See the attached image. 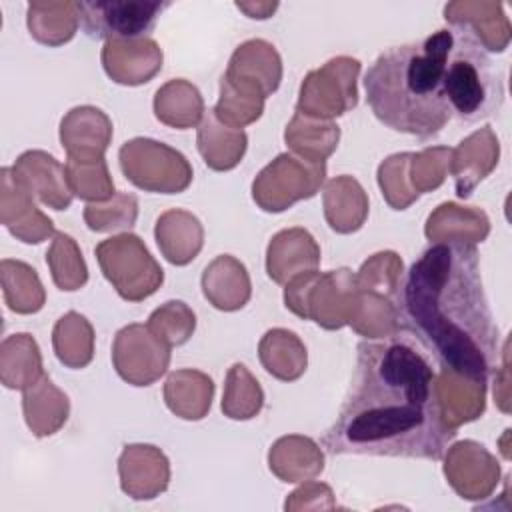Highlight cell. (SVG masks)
<instances>
[{"label":"cell","instance_id":"1","mask_svg":"<svg viewBox=\"0 0 512 512\" xmlns=\"http://www.w3.org/2000/svg\"><path fill=\"white\" fill-rule=\"evenodd\" d=\"M454 436L426 350L390 334L358 346L354 384L322 444L332 454L440 460Z\"/></svg>","mask_w":512,"mask_h":512},{"label":"cell","instance_id":"2","mask_svg":"<svg viewBox=\"0 0 512 512\" xmlns=\"http://www.w3.org/2000/svg\"><path fill=\"white\" fill-rule=\"evenodd\" d=\"M402 310L416 340L446 370L482 384L498 370L500 334L474 244H432L404 278Z\"/></svg>","mask_w":512,"mask_h":512},{"label":"cell","instance_id":"3","mask_svg":"<svg viewBox=\"0 0 512 512\" xmlns=\"http://www.w3.org/2000/svg\"><path fill=\"white\" fill-rule=\"evenodd\" d=\"M454 30L442 28L422 42L382 52L364 76L366 100L388 128L422 140L434 138L452 118L444 94V64Z\"/></svg>","mask_w":512,"mask_h":512},{"label":"cell","instance_id":"4","mask_svg":"<svg viewBox=\"0 0 512 512\" xmlns=\"http://www.w3.org/2000/svg\"><path fill=\"white\" fill-rule=\"evenodd\" d=\"M452 30L454 44L444 64V94L452 114L466 122H478L500 110L504 76L470 34Z\"/></svg>","mask_w":512,"mask_h":512},{"label":"cell","instance_id":"5","mask_svg":"<svg viewBox=\"0 0 512 512\" xmlns=\"http://www.w3.org/2000/svg\"><path fill=\"white\" fill-rule=\"evenodd\" d=\"M102 274L128 302L152 296L164 280L162 268L136 234L102 240L94 250Z\"/></svg>","mask_w":512,"mask_h":512},{"label":"cell","instance_id":"6","mask_svg":"<svg viewBox=\"0 0 512 512\" xmlns=\"http://www.w3.org/2000/svg\"><path fill=\"white\" fill-rule=\"evenodd\" d=\"M120 166L124 176L148 192L178 194L192 182L188 160L164 142L134 138L120 148Z\"/></svg>","mask_w":512,"mask_h":512},{"label":"cell","instance_id":"7","mask_svg":"<svg viewBox=\"0 0 512 512\" xmlns=\"http://www.w3.org/2000/svg\"><path fill=\"white\" fill-rule=\"evenodd\" d=\"M326 176V162L280 154L252 184L256 204L266 212H282L302 198H312Z\"/></svg>","mask_w":512,"mask_h":512},{"label":"cell","instance_id":"8","mask_svg":"<svg viewBox=\"0 0 512 512\" xmlns=\"http://www.w3.org/2000/svg\"><path fill=\"white\" fill-rule=\"evenodd\" d=\"M170 2L158 0H92L78 2L84 30L92 38L134 40L148 38L162 10Z\"/></svg>","mask_w":512,"mask_h":512},{"label":"cell","instance_id":"9","mask_svg":"<svg viewBox=\"0 0 512 512\" xmlns=\"http://www.w3.org/2000/svg\"><path fill=\"white\" fill-rule=\"evenodd\" d=\"M360 62L356 58L338 56L322 68L310 72L300 86L298 112L318 120L340 116L356 106V76Z\"/></svg>","mask_w":512,"mask_h":512},{"label":"cell","instance_id":"10","mask_svg":"<svg viewBox=\"0 0 512 512\" xmlns=\"http://www.w3.org/2000/svg\"><path fill=\"white\" fill-rule=\"evenodd\" d=\"M112 362L122 380L134 386H150L170 362V346L164 344L148 324L124 326L112 346Z\"/></svg>","mask_w":512,"mask_h":512},{"label":"cell","instance_id":"11","mask_svg":"<svg viewBox=\"0 0 512 512\" xmlns=\"http://www.w3.org/2000/svg\"><path fill=\"white\" fill-rule=\"evenodd\" d=\"M280 78L282 64L274 46L264 40H248L232 54L220 84L236 94L264 102V98L278 88Z\"/></svg>","mask_w":512,"mask_h":512},{"label":"cell","instance_id":"12","mask_svg":"<svg viewBox=\"0 0 512 512\" xmlns=\"http://www.w3.org/2000/svg\"><path fill=\"white\" fill-rule=\"evenodd\" d=\"M16 180L40 202L54 210H66L72 202V190L66 178V168L50 154L40 150L24 152L14 168Z\"/></svg>","mask_w":512,"mask_h":512},{"label":"cell","instance_id":"13","mask_svg":"<svg viewBox=\"0 0 512 512\" xmlns=\"http://www.w3.org/2000/svg\"><path fill=\"white\" fill-rule=\"evenodd\" d=\"M102 64L114 82L134 86L148 82L162 68V50L150 38L108 40Z\"/></svg>","mask_w":512,"mask_h":512},{"label":"cell","instance_id":"14","mask_svg":"<svg viewBox=\"0 0 512 512\" xmlns=\"http://www.w3.org/2000/svg\"><path fill=\"white\" fill-rule=\"evenodd\" d=\"M474 12L472 2H452L444 8V18L452 28L470 34L484 50L504 52L510 40V24L504 16V6L494 2H476Z\"/></svg>","mask_w":512,"mask_h":512},{"label":"cell","instance_id":"15","mask_svg":"<svg viewBox=\"0 0 512 512\" xmlns=\"http://www.w3.org/2000/svg\"><path fill=\"white\" fill-rule=\"evenodd\" d=\"M2 224L22 242L38 244L54 224L32 202V194L16 180L12 168H2Z\"/></svg>","mask_w":512,"mask_h":512},{"label":"cell","instance_id":"16","mask_svg":"<svg viewBox=\"0 0 512 512\" xmlns=\"http://www.w3.org/2000/svg\"><path fill=\"white\" fill-rule=\"evenodd\" d=\"M112 138V124L108 116L92 106L74 108L62 118L60 140L68 152V158L98 160L104 158V150Z\"/></svg>","mask_w":512,"mask_h":512},{"label":"cell","instance_id":"17","mask_svg":"<svg viewBox=\"0 0 512 512\" xmlns=\"http://www.w3.org/2000/svg\"><path fill=\"white\" fill-rule=\"evenodd\" d=\"M320 262V248L302 228H290L278 232L266 256L268 276L278 284H288L292 278L316 270Z\"/></svg>","mask_w":512,"mask_h":512},{"label":"cell","instance_id":"18","mask_svg":"<svg viewBox=\"0 0 512 512\" xmlns=\"http://www.w3.org/2000/svg\"><path fill=\"white\" fill-rule=\"evenodd\" d=\"M498 162V140L490 126L470 134L458 144L450 154V172L456 182L458 198H468L476 184L486 178V174Z\"/></svg>","mask_w":512,"mask_h":512},{"label":"cell","instance_id":"19","mask_svg":"<svg viewBox=\"0 0 512 512\" xmlns=\"http://www.w3.org/2000/svg\"><path fill=\"white\" fill-rule=\"evenodd\" d=\"M204 296L220 310H238L250 298V280L244 264L224 254L218 256L202 274Z\"/></svg>","mask_w":512,"mask_h":512},{"label":"cell","instance_id":"20","mask_svg":"<svg viewBox=\"0 0 512 512\" xmlns=\"http://www.w3.org/2000/svg\"><path fill=\"white\" fill-rule=\"evenodd\" d=\"M324 212L332 230L348 234L364 224L368 200L362 186L350 176H338L326 184Z\"/></svg>","mask_w":512,"mask_h":512},{"label":"cell","instance_id":"21","mask_svg":"<svg viewBox=\"0 0 512 512\" xmlns=\"http://www.w3.org/2000/svg\"><path fill=\"white\" fill-rule=\"evenodd\" d=\"M198 150L206 166L214 170H230L240 162L246 150V134L222 124L214 112L208 110L198 128Z\"/></svg>","mask_w":512,"mask_h":512},{"label":"cell","instance_id":"22","mask_svg":"<svg viewBox=\"0 0 512 512\" xmlns=\"http://www.w3.org/2000/svg\"><path fill=\"white\" fill-rule=\"evenodd\" d=\"M214 394L212 380L196 370L172 372L166 380L164 398L168 408L186 420H200L210 408Z\"/></svg>","mask_w":512,"mask_h":512},{"label":"cell","instance_id":"23","mask_svg":"<svg viewBox=\"0 0 512 512\" xmlns=\"http://www.w3.org/2000/svg\"><path fill=\"white\" fill-rule=\"evenodd\" d=\"M54 384L42 374L40 380L24 388V416L36 436L54 434L68 418V398L60 390L50 398Z\"/></svg>","mask_w":512,"mask_h":512},{"label":"cell","instance_id":"24","mask_svg":"<svg viewBox=\"0 0 512 512\" xmlns=\"http://www.w3.org/2000/svg\"><path fill=\"white\" fill-rule=\"evenodd\" d=\"M78 2H32L28 4L30 34L48 46L68 42L78 26Z\"/></svg>","mask_w":512,"mask_h":512},{"label":"cell","instance_id":"25","mask_svg":"<svg viewBox=\"0 0 512 512\" xmlns=\"http://www.w3.org/2000/svg\"><path fill=\"white\" fill-rule=\"evenodd\" d=\"M154 112L160 122L174 126L178 130H184L194 126L200 120L204 112V104L198 88L178 78V80H170L156 92Z\"/></svg>","mask_w":512,"mask_h":512},{"label":"cell","instance_id":"26","mask_svg":"<svg viewBox=\"0 0 512 512\" xmlns=\"http://www.w3.org/2000/svg\"><path fill=\"white\" fill-rule=\"evenodd\" d=\"M260 360L272 376L296 380L306 370V348L294 332L274 328L260 342Z\"/></svg>","mask_w":512,"mask_h":512},{"label":"cell","instance_id":"27","mask_svg":"<svg viewBox=\"0 0 512 512\" xmlns=\"http://www.w3.org/2000/svg\"><path fill=\"white\" fill-rule=\"evenodd\" d=\"M338 138L340 130L336 124L318 118L312 122L310 116L300 112H296L290 126L286 128V142L312 162H324V158L330 156L338 146Z\"/></svg>","mask_w":512,"mask_h":512},{"label":"cell","instance_id":"28","mask_svg":"<svg viewBox=\"0 0 512 512\" xmlns=\"http://www.w3.org/2000/svg\"><path fill=\"white\" fill-rule=\"evenodd\" d=\"M176 238H180L176 266H184L194 260L202 248L204 232L198 218L184 210H170L162 214L156 222V242L162 254L176 242Z\"/></svg>","mask_w":512,"mask_h":512},{"label":"cell","instance_id":"29","mask_svg":"<svg viewBox=\"0 0 512 512\" xmlns=\"http://www.w3.org/2000/svg\"><path fill=\"white\" fill-rule=\"evenodd\" d=\"M92 340V326L76 312L64 314L54 326V352L68 368H84L92 360Z\"/></svg>","mask_w":512,"mask_h":512},{"label":"cell","instance_id":"30","mask_svg":"<svg viewBox=\"0 0 512 512\" xmlns=\"http://www.w3.org/2000/svg\"><path fill=\"white\" fill-rule=\"evenodd\" d=\"M2 284L18 286L4 288V298L10 310L18 314L38 312L44 304V290L34 268L18 260H2Z\"/></svg>","mask_w":512,"mask_h":512},{"label":"cell","instance_id":"31","mask_svg":"<svg viewBox=\"0 0 512 512\" xmlns=\"http://www.w3.org/2000/svg\"><path fill=\"white\" fill-rule=\"evenodd\" d=\"M264 394L244 364H234L226 378L222 412L232 420H248L262 408Z\"/></svg>","mask_w":512,"mask_h":512},{"label":"cell","instance_id":"32","mask_svg":"<svg viewBox=\"0 0 512 512\" xmlns=\"http://www.w3.org/2000/svg\"><path fill=\"white\" fill-rule=\"evenodd\" d=\"M46 262L50 266L52 278L60 290H78L88 280V268L84 264L82 252L78 250L74 238L58 232L46 252Z\"/></svg>","mask_w":512,"mask_h":512},{"label":"cell","instance_id":"33","mask_svg":"<svg viewBox=\"0 0 512 512\" xmlns=\"http://www.w3.org/2000/svg\"><path fill=\"white\" fill-rule=\"evenodd\" d=\"M64 168H66L70 190L78 198L100 202L114 196V184L108 176L104 158H98V160L68 158Z\"/></svg>","mask_w":512,"mask_h":512},{"label":"cell","instance_id":"34","mask_svg":"<svg viewBox=\"0 0 512 512\" xmlns=\"http://www.w3.org/2000/svg\"><path fill=\"white\" fill-rule=\"evenodd\" d=\"M196 326L194 312L180 300L166 302L148 318V328L168 346L184 344Z\"/></svg>","mask_w":512,"mask_h":512},{"label":"cell","instance_id":"35","mask_svg":"<svg viewBox=\"0 0 512 512\" xmlns=\"http://www.w3.org/2000/svg\"><path fill=\"white\" fill-rule=\"evenodd\" d=\"M138 216V202L132 194H116L108 204H88L84 220L94 232L130 228Z\"/></svg>","mask_w":512,"mask_h":512},{"label":"cell","instance_id":"36","mask_svg":"<svg viewBox=\"0 0 512 512\" xmlns=\"http://www.w3.org/2000/svg\"><path fill=\"white\" fill-rule=\"evenodd\" d=\"M410 160H412V154L402 152V154L390 156L378 168V184L382 188V196L388 200V204L394 210H404L410 202L418 198L414 188L404 178H398V176H406Z\"/></svg>","mask_w":512,"mask_h":512},{"label":"cell","instance_id":"37","mask_svg":"<svg viewBox=\"0 0 512 512\" xmlns=\"http://www.w3.org/2000/svg\"><path fill=\"white\" fill-rule=\"evenodd\" d=\"M450 154L448 148H430L420 154H412V184L416 194L434 190L442 184L446 170H450Z\"/></svg>","mask_w":512,"mask_h":512},{"label":"cell","instance_id":"38","mask_svg":"<svg viewBox=\"0 0 512 512\" xmlns=\"http://www.w3.org/2000/svg\"><path fill=\"white\" fill-rule=\"evenodd\" d=\"M118 470H120V478H122V480H120V482H122V490H124L126 494H130V496H132V492H134V488H136V484H138V480H140L142 474H152V476H156V478L162 480V482H168V476H170L168 460H166V456H164L158 448H156L154 456L150 458L148 466L142 468V466H138V460L134 458L132 450L126 446L124 452H122V456H120Z\"/></svg>","mask_w":512,"mask_h":512},{"label":"cell","instance_id":"39","mask_svg":"<svg viewBox=\"0 0 512 512\" xmlns=\"http://www.w3.org/2000/svg\"><path fill=\"white\" fill-rule=\"evenodd\" d=\"M240 10H244L250 18H258V20H264V18H270V14L278 8V4L276 2H272V4H242V2H238L236 4Z\"/></svg>","mask_w":512,"mask_h":512}]
</instances>
